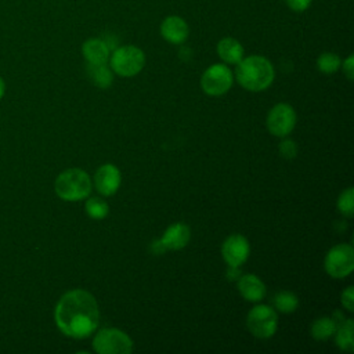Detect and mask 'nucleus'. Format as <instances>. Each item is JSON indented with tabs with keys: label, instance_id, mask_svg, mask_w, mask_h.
Returning <instances> with one entry per match:
<instances>
[{
	"label": "nucleus",
	"instance_id": "1",
	"mask_svg": "<svg viewBox=\"0 0 354 354\" xmlns=\"http://www.w3.org/2000/svg\"><path fill=\"white\" fill-rule=\"evenodd\" d=\"M98 304L91 293L83 289L66 292L58 300L54 319L58 329L75 339L90 336L98 325Z\"/></svg>",
	"mask_w": 354,
	"mask_h": 354
},
{
	"label": "nucleus",
	"instance_id": "2",
	"mask_svg": "<svg viewBox=\"0 0 354 354\" xmlns=\"http://www.w3.org/2000/svg\"><path fill=\"white\" fill-rule=\"evenodd\" d=\"M235 76L239 84L249 91L266 90L274 80V68L271 62L261 55L242 58L236 64Z\"/></svg>",
	"mask_w": 354,
	"mask_h": 354
},
{
	"label": "nucleus",
	"instance_id": "3",
	"mask_svg": "<svg viewBox=\"0 0 354 354\" xmlns=\"http://www.w3.org/2000/svg\"><path fill=\"white\" fill-rule=\"evenodd\" d=\"M54 188L61 199L75 202L88 196L91 191V180L88 174L80 169H66L57 177Z\"/></svg>",
	"mask_w": 354,
	"mask_h": 354
},
{
	"label": "nucleus",
	"instance_id": "4",
	"mask_svg": "<svg viewBox=\"0 0 354 354\" xmlns=\"http://www.w3.org/2000/svg\"><path fill=\"white\" fill-rule=\"evenodd\" d=\"M145 65L144 51L136 46L118 47L111 55V68L120 76L130 77L141 72Z\"/></svg>",
	"mask_w": 354,
	"mask_h": 354
},
{
	"label": "nucleus",
	"instance_id": "5",
	"mask_svg": "<svg viewBox=\"0 0 354 354\" xmlns=\"http://www.w3.org/2000/svg\"><path fill=\"white\" fill-rule=\"evenodd\" d=\"M93 347L100 354H129L133 350V342L124 332L105 328L95 335Z\"/></svg>",
	"mask_w": 354,
	"mask_h": 354
},
{
	"label": "nucleus",
	"instance_id": "6",
	"mask_svg": "<svg viewBox=\"0 0 354 354\" xmlns=\"http://www.w3.org/2000/svg\"><path fill=\"white\" fill-rule=\"evenodd\" d=\"M325 270L333 278H344L354 268V250L347 243L333 246L325 257Z\"/></svg>",
	"mask_w": 354,
	"mask_h": 354
},
{
	"label": "nucleus",
	"instance_id": "7",
	"mask_svg": "<svg viewBox=\"0 0 354 354\" xmlns=\"http://www.w3.org/2000/svg\"><path fill=\"white\" fill-rule=\"evenodd\" d=\"M278 317L277 313L268 306H256L248 314V328L252 335L267 339L277 330Z\"/></svg>",
	"mask_w": 354,
	"mask_h": 354
},
{
	"label": "nucleus",
	"instance_id": "8",
	"mask_svg": "<svg viewBox=\"0 0 354 354\" xmlns=\"http://www.w3.org/2000/svg\"><path fill=\"white\" fill-rule=\"evenodd\" d=\"M201 86L209 95H221L232 86V72L223 64H214L202 75Z\"/></svg>",
	"mask_w": 354,
	"mask_h": 354
},
{
	"label": "nucleus",
	"instance_id": "9",
	"mask_svg": "<svg viewBox=\"0 0 354 354\" xmlns=\"http://www.w3.org/2000/svg\"><path fill=\"white\" fill-rule=\"evenodd\" d=\"M296 124V113L288 104L275 105L267 116V127L277 137L288 136Z\"/></svg>",
	"mask_w": 354,
	"mask_h": 354
},
{
	"label": "nucleus",
	"instance_id": "10",
	"mask_svg": "<svg viewBox=\"0 0 354 354\" xmlns=\"http://www.w3.org/2000/svg\"><path fill=\"white\" fill-rule=\"evenodd\" d=\"M189 236H191V232H189L188 225H185L183 223H176V224H171L165 231V234L160 238V241L153 242L155 243L153 246L156 248L158 253H160V252H163L166 249L177 250V249L184 248L188 243Z\"/></svg>",
	"mask_w": 354,
	"mask_h": 354
},
{
	"label": "nucleus",
	"instance_id": "11",
	"mask_svg": "<svg viewBox=\"0 0 354 354\" xmlns=\"http://www.w3.org/2000/svg\"><path fill=\"white\" fill-rule=\"evenodd\" d=\"M221 253L224 260L230 264V267H239L249 256V243L242 235H231L228 236L221 248Z\"/></svg>",
	"mask_w": 354,
	"mask_h": 354
},
{
	"label": "nucleus",
	"instance_id": "12",
	"mask_svg": "<svg viewBox=\"0 0 354 354\" xmlns=\"http://www.w3.org/2000/svg\"><path fill=\"white\" fill-rule=\"evenodd\" d=\"M160 35L166 41L171 44H181L187 40L189 35V28L181 17L170 15L162 21Z\"/></svg>",
	"mask_w": 354,
	"mask_h": 354
},
{
	"label": "nucleus",
	"instance_id": "13",
	"mask_svg": "<svg viewBox=\"0 0 354 354\" xmlns=\"http://www.w3.org/2000/svg\"><path fill=\"white\" fill-rule=\"evenodd\" d=\"M94 184L100 194L113 195L120 185V171L113 165H104L95 171Z\"/></svg>",
	"mask_w": 354,
	"mask_h": 354
},
{
	"label": "nucleus",
	"instance_id": "14",
	"mask_svg": "<svg viewBox=\"0 0 354 354\" xmlns=\"http://www.w3.org/2000/svg\"><path fill=\"white\" fill-rule=\"evenodd\" d=\"M82 53L88 64H106L109 59V46L97 37L86 40Z\"/></svg>",
	"mask_w": 354,
	"mask_h": 354
},
{
	"label": "nucleus",
	"instance_id": "15",
	"mask_svg": "<svg viewBox=\"0 0 354 354\" xmlns=\"http://www.w3.org/2000/svg\"><path fill=\"white\" fill-rule=\"evenodd\" d=\"M238 289L241 295L249 301H260L266 295L264 283L252 274H246L239 278Z\"/></svg>",
	"mask_w": 354,
	"mask_h": 354
},
{
	"label": "nucleus",
	"instance_id": "16",
	"mask_svg": "<svg viewBox=\"0 0 354 354\" xmlns=\"http://www.w3.org/2000/svg\"><path fill=\"white\" fill-rule=\"evenodd\" d=\"M217 54L227 64H238L243 58V47L234 37H224L217 43Z\"/></svg>",
	"mask_w": 354,
	"mask_h": 354
},
{
	"label": "nucleus",
	"instance_id": "17",
	"mask_svg": "<svg viewBox=\"0 0 354 354\" xmlns=\"http://www.w3.org/2000/svg\"><path fill=\"white\" fill-rule=\"evenodd\" d=\"M87 75L90 80L100 88H106L113 82V75L106 64H88L87 62Z\"/></svg>",
	"mask_w": 354,
	"mask_h": 354
},
{
	"label": "nucleus",
	"instance_id": "18",
	"mask_svg": "<svg viewBox=\"0 0 354 354\" xmlns=\"http://www.w3.org/2000/svg\"><path fill=\"white\" fill-rule=\"evenodd\" d=\"M353 321L346 319L337 324L336 326V344L344 350V351H353L354 350V340H353Z\"/></svg>",
	"mask_w": 354,
	"mask_h": 354
},
{
	"label": "nucleus",
	"instance_id": "19",
	"mask_svg": "<svg viewBox=\"0 0 354 354\" xmlns=\"http://www.w3.org/2000/svg\"><path fill=\"white\" fill-rule=\"evenodd\" d=\"M336 330V322L333 318L322 317L313 322L311 325V335L317 340H325L330 337Z\"/></svg>",
	"mask_w": 354,
	"mask_h": 354
},
{
	"label": "nucleus",
	"instance_id": "20",
	"mask_svg": "<svg viewBox=\"0 0 354 354\" xmlns=\"http://www.w3.org/2000/svg\"><path fill=\"white\" fill-rule=\"evenodd\" d=\"M297 304H299V300L292 292L283 290L277 293L274 297V306L281 313H293L297 308Z\"/></svg>",
	"mask_w": 354,
	"mask_h": 354
},
{
	"label": "nucleus",
	"instance_id": "21",
	"mask_svg": "<svg viewBox=\"0 0 354 354\" xmlns=\"http://www.w3.org/2000/svg\"><path fill=\"white\" fill-rule=\"evenodd\" d=\"M84 207H86V213L91 218H95V220H101V218L106 217V214L109 212L108 203L104 199H100V198H90L86 202Z\"/></svg>",
	"mask_w": 354,
	"mask_h": 354
},
{
	"label": "nucleus",
	"instance_id": "22",
	"mask_svg": "<svg viewBox=\"0 0 354 354\" xmlns=\"http://www.w3.org/2000/svg\"><path fill=\"white\" fill-rule=\"evenodd\" d=\"M340 58L333 53H324L317 59V66L324 73H333L340 68Z\"/></svg>",
	"mask_w": 354,
	"mask_h": 354
},
{
	"label": "nucleus",
	"instance_id": "23",
	"mask_svg": "<svg viewBox=\"0 0 354 354\" xmlns=\"http://www.w3.org/2000/svg\"><path fill=\"white\" fill-rule=\"evenodd\" d=\"M337 209L342 214L351 217L354 213V191L353 188H347L343 191L337 201Z\"/></svg>",
	"mask_w": 354,
	"mask_h": 354
},
{
	"label": "nucleus",
	"instance_id": "24",
	"mask_svg": "<svg viewBox=\"0 0 354 354\" xmlns=\"http://www.w3.org/2000/svg\"><path fill=\"white\" fill-rule=\"evenodd\" d=\"M279 152L285 159H293L297 152V147L292 140H285L279 145Z\"/></svg>",
	"mask_w": 354,
	"mask_h": 354
},
{
	"label": "nucleus",
	"instance_id": "25",
	"mask_svg": "<svg viewBox=\"0 0 354 354\" xmlns=\"http://www.w3.org/2000/svg\"><path fill=\"white\" fill-rule=\"evenodd\" d=\"M342 303L346 307V310L353 311V308H354V288L353 286H348L342 293Z\"/></svg>",
	"mask_w": 354,
	"mask_h": 354
},
{
	"label": "nucleus",
	"instance_id": "26",
	"mask_svg": "<svg viewBox=\"0 0 354 354\" xmlns=\"http://www.w3.org/2000/svg\"><path fill=\"white\" fill-rule=\"evenodd\" d=\"M286 4L290 10L296 11V12H301L310 7L311 0H286Z\"/></svg>",
	"mask_w": 354,
	"mask_h": 354
},
{
	"label": "nucleus",
	"instance_id": "27",
	"mask_svg": "<svg viewBox=\"0 0 354 354\" xmlns=\"http://www.w3.org/2000/svg\"><path fill=\"white\" fill-rule=\"evenodd\" d=\"M343 72L347 76L348 80H353L354 76V55H348L344 61H343Z\"/></svg>",
	"mask_w": 354,
	"mask_h": 354
},
{
	"label": "nucleus",
	"instance_id": "28",
	"mask_svg": "<svg viewBox=\"0 0 354 354\" xmlns=\"http://www.w3.org/2000/svg\"><path fill=\"white\" fill-rule=\"evenodd\" d=\"M4 94H6V83H4L3 77L0 76V100L4 97Z\"/></svg>",
	"mask_w": 354,
	"mask_h": 354
}]
</instances>
